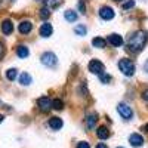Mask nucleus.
I'll return each instance as SVG.
<instances>
[{"label":"nucleus","mask_w":148,"mask_h":148,"mask_svg":"<svg viewBox=\"0 0 148 148\" xmlns=\"http://www.w3.org/2000/svg\"><path fill=\"white\" fill-rule=\"evenodd\" d=\"M148 40V34L147 31H136L135 34H132L129 37V42H127V49L130 52H139L144 49L145 43Z\"/></svg>","instance_id":"1"},{"label":"nucleus","mask_w":148,"mask_h":148,"mask_svg":"<svg viewBox=\"0 0 148 148\" xmlns=\"http://www.w3.org/2000/svg\"><path fill=\"white\" fill-rule=\"evenodd\" d=\"M119 68L125 76H133V73H135V64L127 58H123L119 61Z\"/></svg>","instance_id":"2"},{"label":"nucleus","mask_w":148,"mask_h":148,"mask_svg":"<svg viewBox=\"0 0 148 148\" xmlns=\"http://www.w3.org/2000/svg\"><path fill=\"white\" fill-rule=\"evenodd\" d=\"M42 64L43 65H46V67H55L56 65V62H58V58H56V55L55 53H52V52H45L43 55H42Z\"/></svg>","instance_id":"3"},{"label":"nucleus","mask_w":148,"mask_h":148,"mask_svg":"<svg viewBox=\"0 0 148 148\" xmlns=\"http://www.w3.org/2000/svg\"><path fill=\"white\" fill-rule=\"evenodd\" d=\"M117 111H119V114L125 119V120H130L132 117H133V111H132V108L129 107V105H126V104H119L117 105Z\"/></svg>","instance_id":"4"},{"label":"nucleus","mask_w":148,"mask_h":148,"mask_svg":"<svg viewBox=\"0 0 148 148\" xmlns=\"http://www.w3.org/2000/svg\"><path fill=\"white\" fill-rule=\"evenodd\" d=\"M104 64L101 62V61H98V59H92L90 62H89V71L93 73V74H98V76H101V74H104Z\"/></svg>","instance_id":"5"},{"label":"nucleus","mask_w":148,"mask_h":148,"mask_svg":"<svg viewBox=\"0 0 148 148\" xmlns=\"http://www.w3.org/2000/svg\"><path fill=\"white\" fill-rule=\"evenodd\" d=\"M37 105H39L42 113H47V111H51V108H52V101L49 99L47 96H42V98H39V101H37Z\"/></svg>","instance_id":"6"},{"label":"nucleus","mask_w":148,"mask_h":148,"mask_svg":"<svg viewBox=\"0 0 148 148\" xmlns=\"http://www.w3.org/2000/svg\"><path fill=\"white\" fill-rule=\"evenodd\" d=\"M99 16L105 21H110V19H113L114 18V10L113 8H110V6H102L99 9Z\"/></svg>","instance_id":"7"},{"label":"nucleus","mask_w":148,"mask_h":148,"mask_svg":"<svg viewBox=\"0 0 148 148\" xmlns=\"http://www.w3.org/2000/svg\"><path fill=\"white\" fill-rule=\"evenodd\" d=\"M129 142H130L132 147H141L144 144V138L141 136L139 133H132L129 136Z\"/></svg>","instance_id":"8"},{"label":"nucleus","mask_w":148,"mask_h":148,"mask_svg":"<svg viewBox=\"0 0 148 148\" xmlns=\"http://www.w3.org/2000/svg\"><path fill=\"white\" fill-rule=\"evenodd\" d=\"M107 40H108V43H111V45L116 46V47H119V46L123 45V37L119 36V34H110Z\"/></svg>","instance_id":"9"},{"label":"nucleus","mask_w":148,"mask_h":148,"mask_svg":"<svg viewBox=\"0 0 148 148\" xmlns=\"http://www.w3.org/2000/svg\"><path fill=\"white\" fill-rule=\"evenodd\" d=\"M52 33H53V28L49 22H45L40 27V36L42 37H49V36H52Z\"/></svg>","instance_id":"10"},{"label":"nucleus","mask_w":148,"mask_h":148,"mask_svg":"<svg viewBox=\"0 0 148 148\" xmlns=\"http://www.w3.org/2000/svg\"><path fill=\"white\" fill-rule=\"evenodd\" d=\"M31 28H33V24L30 21H22L19 24V27H18V30H19L21 34H28L31 31Z\"/></svg>","instance_id":"11"},{"label":"nucleus","mask_w":148,"mask_h":148,"mask_svg":"<svg viewBox=\"0 0 148 148\" xmlns=\"http://www.w3.org/2000/svg\"><path fill=\"white\" fill-rule=\"evenodd\" d=\"M12 31H14V24H12L10 19H5L2 22V33L3 34H10Z\"/></svg>","instance_id":"12"},{"label":"nucleus","mask_w":148,"mask_h":148,"mask_svg":"<svg viewBox=\"0 0 148 148\" xmlns=\"http://www.w3.org/2000/svg\"><path fill=\"white\" fill-rule=\"evenodd\" d=\"M62 120H61L59 117H52L51 120H49V126H51L53 130H59L61 127H62Z\"/></svg>","instance_id":"13"},{"label":"nucleus","mask_w":148,"mask_h":148,"mask_svg":"<svg viewBox=\"0 0 148 148\" xmlns=\"http://www.w3.org/2000/svg\"><path fill=\"white\" fill-rule=\"evenodd\" d=\"M16 55H18L19 58H27V56L30 55L28 47H27V46H24V45H19V46L16 47Z\"/></svg>","instance_id":"14"},{"label":"nucleus","mask_w":148,"mask_h":148,"mask_svg":"<svg viewBox=\"0 0 148 148\" xmlns=\"http://www.w3.org/2000/svg\"><path fill=\"white\" fill-rule=\"evenodd\" d=\"M96 135H98V138H99V139H107L110 136V130L105 126H101V127H98Z\"/></svg>","instance_id":"15"},{"label":"nucleus","mask_w":148,"mask_h":148,"mask_svg":"<svg viewBox=\"0 0 148 148\" xmlns=\"http://www.w3.org/2000/svg\"><path fill=\"white\" fill-rule=\"evenodd\" d=\"M96 120H98V116H96V114H89V116H88V119H86V126H88L89 130L95 127Z\"/></svg>","instance_id":"16"},{"label":"nucleus","mask_w":148,"mask_h":148,"mask_svg":"<svg viewBox=\"0 0 148 148\" xmlns=\"http://www.w3.org/2000/svg\"><path fill=\"white\" fill-rule=\"evenodd\" d=\"M31 76H30V74L28 73H22L21 74V76H19V83L22 84V86H28L30 83H31Z\"/></svg>","instance_id":"17"},{"label":"nucleus","mask_w":148,"mask_h":148,"mask_svg":"<svg viewBox=\"0 0 148 148\" xmlns=\"http://www.w3.org/2000/svg\"><path fill=\"white\" fill-rule=\"evenodd\" d=\"M65 19H67L68 22L77 21V12H76V10H71V9L65 10Z\"/></svg>","instance_id":"18"},{"label":"nucleus","mask_w":148,"mask_h":148,"mask_svg":"<svg viewBox=\"0 0 148 148\" xmlns=\"http://www.w3.org/2000/svg\"><path fill=\"white\" fill-rule=\"evenodd\" d=\"M105 40L104 39H101V37H95V39L92 40V45L95 46V47H99V49H102V47H105Z\"/></svg>","instance_id":"19"},{"label":"nucleus","mask_w":148,"mask_h":148,"mask_svg":"<svg viewBox=\"0 0 148 148\" xmlns=\"http://www.w3.org/2000/svg\"><path fill=\"white\" fill-rule=\"evenodd\" d=\"M6 79L10 80V82L15 80V79H16V70H15V68H9V70L6 71Z\"/></svg>","instance_id":"20"},{"label":"nucleus","mask_w":148,"mask_h":148,"mask_svg":"<svg viewBox=\"0 0 148 148\" xmlns=\"http://www.w3.org/2000/svg\"><path fill=\"white\" fill-rule=\"evenodd\" d=\"M74 33H76L77 36H84L86 33H88V28H86L84 25H82V24H80V25H77L76 28H74Z\"/></svg>","instance_id":"21"},{"label":"nucleus","mask_w":148,"mask_h":148,"mask_svg":"<svg viewBox=\"0 0 148 148\" xmlns=\"http://www.w3.org/2000/svg\"><path fill=\"white\" fill-rule=\"evenodd\" d=\"M45 2V5H46V8L49 9V8H58L59 6V0H43Z\"/></svg>","instance_id":"22"},{"label":"nucleus","mask_w":148,"mask_h":148,"mask_svg":"<svg viewBox=\"0 0 148 148\" xmlns=\"http://www.w3.org/2000/svg\"><path fill=\"white\" fill-rule=\"evenodd\" d=\"M52 108H55V110H62V108H64V102L61 101V99H55V101H52Z\"/></svg>","instance_id":"23"},{"label":"nucleus","mask_w":148,"mask_h":148,"mask_svg":"<svg viewBox=\"0 0 148 148\" xmlns=\"http://www.w3.org/2000/svg\"><path fill=\"white\" fill-rule=\"evenodd\" d=\"M49 16H51V10H49L47 8H43V9L40 10V18H42V19H47Z\"/></svg>","instance_id":"24"},{"label":"nucleus","mask_w":148,"mask_h":148,"mask_svg":"<svg viewBox=\"0 0 148 148\" xmlns=\"http://www.w3.org/2000/svg\"><path fill=\"white\" fill-rule=\"evenodd\" d=\"M135 6V0H127V2L123 3V9H130Z\"/></svg>","instance_id":"25"},{"label":"nucleus","mask_w":148,"mask_h":148,"mask_svg":"<svg viewBox=\"0 0 148 148\" xmlns=\"http://www.w3.org/2000/svg\"><path fill=\"white\" fill-rule=\"evenodd\" d=\"M99 79H101V82L107 83V82H110V80H111V76H108V74H101Z\"/></svg>","instance_id":"26"},{"label":"nucleus","mask_w":148,"mask_h":148,"mask_svg":"<svg viewBox=\"0 0 148 148\" xmlns=\"http://www.w3.org/2000/svg\"><path fill=\"white\" fill-rule=\"evenodd\" d=\"M77 148H90V145H89L88 142H84V141H83V142H80V144L77 145Z\"/></svg>","instance_id":"27"},{"label":"nucleus","mask_w":148,"mask_h":148,"mask_svg":"<svg viewBox=\"0 0 148 148\" xmlns=\"http://www.w3.org/2000/svg\"><path fill=\"white\" fill-rule=\"evenodd\" d=\"M79 9H80V10L83 12V14H84V9H86V8H84V3L82 2V0H80V3H79Z\"/></svg>","instance_id":"28"},{"label":"nucleus","mask_w":148,"mask_h":148,"mask_svg":"<svg viewBox=\"0 0 148 148\" xmlns=\"http://www.w3.org/2000/svg\"><path fill=\"white\" fill-rule=\"evenodd\" d=\"M142 98H144L145 101H148V90H145V92L142 93Z\"/></svg>","instance_id":"29"},{"label":"nucleus","mask_w":148,"mask_h":148,"mask_svg":"<svg viewBox=\"0 0 148 148\" xmlns=\"http://www.w3.org/2000/svg\"><path fill=\"white\" fill-rule=\"evenodd\" d=\"M96 148H108V147H107L105 144H98V145H96Z\"/></svg>","instance_id":"30"},{"label":"nucleus","mask_w":148,"mask_h":148,"mask_svg":"<svg viewBox=\"0 0 148 148\" xmlns=\"http://www.w3.org/2000/svg\"><path fill=\"white\" fill-rule=\"evenodd\" d=\"M2 55H3V45L0 43V56H2Z\"/></svg>","instance_id":"31"},{"label":"nucleus","mask_w":148,"mask_h":148,"mask_svg":"<svg viewBox=\"0 0 148 148\" xmlns=\"http://www.w3.org/2000/svg\"><path fill=\"white\" fill-rule=\"evenodd\" d=\"M144 70L148 73V61H147V62H145V65H144Z\"/></svg>","instance_id":"32"},{"label":"nucleus","mask_w":148,"mask_h":148,"mask_svg":"<svg viewBox=\"0 0 148 148\" xmlns=\"http://www.w3.org/2000/svg\"><path fill=\"white\" fill-rule=\"evenodd\" d=\"M144 130H147V132H148V123H147V125L144 126Z\"/></svg>","instance_id":"33"},{"label":"nucleus","mask_w":148,"mask_h":148,"mask_svg":"<svg viewBox=\"0 0 148 148\" xmlns=\"http://www.w3.org/2000/svg\"><path fill=\"white\" fill-rule=\"evenodd\" d=\"M3 119H5V116H2V114H0V123L3 121Z\"/></svg>","instance_id":"34"},{"label":"nucleus","mask_w":148,"mask_h":148,"mask_svg":"<svg viewBox=\"0 0 148 148\" xmlns=\"http://www.w3.org/2000/svg\"><path fill=\"white\" fill-rule=\"evenodd\" d=\"M116 2H119V0H116Z\"/></svg>","instance_id":"35"},{"label":"nucleus","mask_w":148,"mask_h":148,"mask_svg":"<svg viewBox=\"0 0 148 148\" xmlns=\"http://www.w3.org/2000/svg\"><path fill=\"white\" fill-rule=\"evenodd\" d=\"M120 148H121V147H120Z\"/></svg>","instance_id":"36"}]
</instances>
